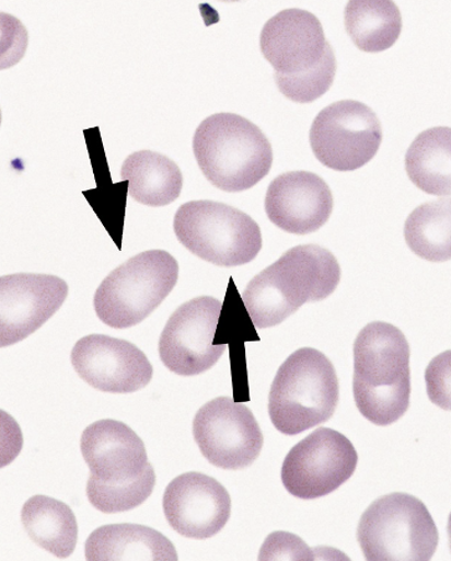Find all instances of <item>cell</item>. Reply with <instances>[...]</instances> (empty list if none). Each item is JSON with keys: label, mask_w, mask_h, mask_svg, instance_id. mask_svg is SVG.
<instances>
[{"label": "cell", "mask_w": 451, "mask_h": 561, "mask_svg": "<svg viewBox=\"0 0 451 561\" xmlns=\"http://www.w3.org/2000/svg\"><path fill=\"white\" fill-rule=\"evenodd\" d=\"M340 276V265L331 251L317 245L296 247L250 280L243 304L256 329H269L303 305L331 296Z\"/></svg>", "instance_id": "cell-1"}, {"label": "cell", "mask_w": 451, "mask_h": 561, "mask_svg": "<svg viewBox=\"0 0 451 561\" xmlns=\"http://www.w3.org/2000/svg\"><path fill=\"white\" fill-rule=\"evenodd\" d=\"M409 344L389 323L372 322L354 344V398L361 415L389 426L407 413L410 400Z\"/></svg>", "instance_id": "cell-2"}, {"label": "cell", "mask_w": 451, "mask_h": 561, "mask_svg": "<svg viewBox=\"0 0 451 561\" xmlns=\"http://www.w3.org/2000/svg\"><path fill=\"white\" fill-rule=\"evenodd\" d=\"M193 148L204 175L223 192L252 188L274 163L267 137L248 119L234 114L204 119L196 129Z\"/></svg>", "instance_id": "cell-3"}, {"label": "cell", "mask_w": 451, "mask_h": 561, "mask_svg": "<svg viewBox=\"0 0 451 561\" xmlns=\"http://www.w3.org/2000/svg\"><path fill=\"white\" fill-rule=\"evenodd\" d=\"M337 404L333 363L316 350L303 348L291 354L277 371L268 411L279 433L294 436L326 423Z\"/></svg>", "instance_id": "cell-4"}, {"label": "cell", "mask_w": 451, "mask_h": 561, "mask_svg": "<svg viewBox=\"0 0 451 561\" xmlns=\"http://www.w3.org/2000/svg\"><path fill=\"white\" fill-rule=\"evenodd\" d=\"M177 277V261L169 252L144 251L102 280L93 299L97 317L112 329H130L163 304Z\"/></svg>", "instance_id": "cell-5"}, {"label": "cell", "mask_w": 451, "mask_h": 561, "mask_svg": "<svg viewBox=\"0 0 451 561\" xmlns=\"http://www.w3.org/2000/svg\"><path fill=\"white\" fill-rule=\"evenodd\" d=\"M357 539L371 561H425L433 558L438 529L425 503L410 494L375 500L362 514Z\"/></svg>", "instance_id": "cell-6"}, {"label": "cell", "mask_w": 451, "mask_h": 561, "mask_svg": "<svg viewBox=\"0 0 451 561\" xmlns=\"http://www.w3.org/2000/svg\"><path fill=\"white\" fill-rule=\"evenodd\" d=\"M174 231L194 255L218 266L248 264L262 249L258 224L246 213L218 202L182 205L175 215Z\"/></svg>", "instance_id": "cell-7"}, {"label": "cell", "mask_w": 451, "mask_h": 561, "mask_svg": "<svg viewBox=\"0 0 451 561\" xmlns=\"http://www.w3.org/2000/svg\"><path fill=\"white\" fill-rule=\"evenodd\" d=\"M382 127L374 112L357 101H338L315 117L310 146L317 161L337 172H351L378 154Z\"/></svg>", "instance_id": "cell-8"}, {"label": "cell", "mask_w": 451, "mask_h": 561, "mask_svg": "<svg viewBox=\"0 0 451 561\" xmlns=\"http://www.w3.org/2000/svg\"><path fill=\"white\" fill-rule=\"evenodd\" d=\"M357 462L349 438L333 428H317L291 448L281 467V482L299 500L321 499L349 481Z\"/></svg>", "instance_id": "cell-9"}, {"label": "cell", "mask_w": 451, "mask_h": 561, "mask_svg": "<svg viewBox=\"0 0 451 561\" xmlns=\"http://www.w3.org/2000/svg\"><path fill=\"white\" fill-rule=\"evenodd\" d=\"M222 304L204 296L177 308L169 318L159 340V355L164 366L177 376H199L211 369L228 348L215 345Z\"/></svg>", "instance_id": "cell-10"}, {"label": "cell", "mask_w": 451, "mask_h": 561, "mask_svg": "<svg viewBox=\"0 0 451 561\" xmlns=\"http://www.w3.org/2000/svg\"><path fill=\"white\" fill-rule=\"evenodd\" d=\"M194 437L201 454L222 470H241L257 460L263 434L252 411L231 398L205 404L194 419Z\"/></svg>", "instance_id": "cell-11"}, {"label": "cell", "mask_w": 451, "mask_h": 561, "mask_svg": "<svg viewBox=\"0 0 451 561\" xmlns=\"http://www.w3.org/2000/svg\"><path fill=\"white\" fill-rule=\"evenodd\" d=\"M71 363L89 386L113 394L136 392L153 378L152 364L142 351L103 334L83 336L74 344Z\"/></svg>", "instance_id": "cell-12"}, {"label": "cell", "mask_w": 451, "mask_h": 561, "mask_svg": "<svg viewBox=\"0 0 451 561\" xmlns=\"http://www.w3.org/2000/svg\"><path fill=\"white\" fill-rule=\"evenodd\" d=\"M69 287L60 277L15 274L0 278V345L22 342L60 310Z\"/></svg>", "instance_id": "cell-13"}, {"label": "cell", "mask_w": 451, "mask_h": 561, "mask_svg": "<svg viewBox=\"0 0 451 561\" xmlns=\"http://www.w3.org/2000/svg\"><path fill=\"white\" fill-rule=\"evenodd\" d=\"M169 525L190 539H209L223 529L231 516L230 494L212 477L189 472L169 483L163 497Z\"/></svg>", "instance_id": "cell-14"}, {"label": "cell", "mask_w": 451, "mask_h": 561, "mask_svg": "<svg viewBox=\"0 0 451 561\" xmlns=\"http://www.w3.org/2000/svg\"><path fill=\"white\" fill-rule=\"evenodd\" d=\"M331 49L321 21L302 9L278 13L261 34V50L280 77H299L316 69Z\"/></svg>", "instance_id": "cell-15"}, {"label": "cell", "mask_w": 451, "mask_h": 561, "mask_svg": "<svg viewBox=\"0 0 451 561\" xmlns=\"http://www.w3.org/2000/svg\"><path fill=\"white\" fill-rule=\"evenodd\" d=\"M334 199L323 178L310 172H289L268 186L266 213L281 230L297 236L317 231L333 213Z\"/></svg>", "instance_id": "cell-16"}, {"label": "cell", "mask_w": 451, "mask_h": 561, "mask_svg": "<svg viewBox=\"0 0 451 561\" xmlns=\"http://www.w3.org/2000/svg\"><path fill=\"white\" fill-rule=\"evenodd\" d=\"M81 453L91 476L111 484L137 479L149 463L142 439L126 424L111 419L84 430Z\"/></svg>", "instance_id": "cell-17"}, {"label": "cell", "mask_w": 451, "mask_h": 561, "mask_svg": "<svg viewBox=\"0 0 451 561\" xmlns=\"http://www.w3.org/2000/svg\"><path fill=\"white\" fill-rule=\"evenodd\" d=\"M88 560L176 561L172 541L152 528L139 525H109L92 533L84 546Z\"/></svg>", "instance_id": "cell-18"}, {"label": "cell", "mask_w": 451, "mask_h": 561, "mask_svg": "<svg viewBox=\"0 0 451 561\" xmlns=\"http://www.w3.org/2000/svg\"><path fill=\"white\" fill-rule=\"evenodd\" d=\"M122 181L128 182V194L148 207H165L178 198L183 174L163 154L140 151L130 154L120 170Z\"/></svg>", "instance_id": "cell-19"}, {"label": "cell", "mask_w": 451, "mask_h": 561, "mask_svg": "<svg viewBox=\"0 0 451 561\" xmlns=\"http://www.w3.org/2000/svg\"><path fill=\"white\" fill-rule=\"evenodd\" d=\"M22 523L34 543L56 558H69L77 548V517L63 502L35 495L24 504Z\"/></svg>", "instance_id": "cell-20"}, {"label": "cell", "mask_w": 451, "mask_h": 561, "mask_svg": "<svg viewBox=\"0 0 451 561\" xmlns=\"http://www.w3.org/2000/svg\"><path fill=\"white\" fill-rule=\"evenodd\" d=\"M406 171L418 188L430 195L451 194V128L421 133L406 154Z\"/></svg>", "instance_id": "cell-21"}, {"label": "cell", "mask_w": 451, "mask_h": 561, "mask_svg": "<svg viewBox=\"0 0 451 561\" xmlns=\"http://www.w3.org/2000/svg\"><path fill=\"white\" fill-rule=\"evenodd\" d=\"M345 26L357 48L366 53H380L397 42L402 16L393 2L359 0L346 5Z\"/></svg>", "instance_id": "cell-22"}, {"label": "cell", "mask_w": 451, "mask_h": 561, "mask_svg": "<svg viewBox=\"0 0 451 561\" xmlns=\"http://www.w3.org/2000/svg\"><path fill=\"white\" fill-rule=\"evenodd\" d=\"M407 245L430 263L451 260V198L420 205L404 224Z\"/></svg>", "instance_id": "cell-23"}, {"label": "cell", "mask_w": 451, "mask_h": 561, "mask_svg": "<svg viewBox=\"0 0 451 561\" xmlns=\"http://www.w3.org/2000/svg\"><path fill=\"white\" fill-rule=\"evenodd\" d=\"M155 472L148 463L146 471L126 483H106L90 476L88 497L93 507L102 513L113 514L135 510L153 493Z\"/></svg>", "instance_id": "cell-24"}, {"label": "cell", "mask_w": 451, "mask_h": 561, "mask_svg": "<svg viewBox=\"0 0 451 561\" xmlns=\"http://www.w3.org/2000/svg\"><path fill=\"white\" fill-rule=\"evenodd\" d=\"M336 72V59L333 48L327 51L324 61L312 71L299 77L275 75L277 87L286 98L299 104H309L332 88Z\"/></svg>", "instance_id": "cell-25"}, {"label": "cell", "mask_w": 451, "mask_h": 561, "mask_svg": "<svg viewBox=\"0 0 451 561\" xmlns=\"http://www.w3.org/2000/svg\"><path fill=\"white\" fill-rule=\"evenodd\" d=\"M428 398L440 409L451 411V351L437 355L426 370Z\"/></svg>", "instance_id": "cell-26"}, {"label": "cell", "mask_w": 451, "mask_h": 561, "mask_svg": "<svg viewBox=\"0 0 451 561\" xmlns=\"http://www.w3.org/2000/svg\"><path fill=\"white\" fill-rule=\"evenodd\" d=\"M259 560H314V557L302 539L279 531L267 538Z\"/></svg>", "instance_id": "cell-27"}, {"label": "cell", "mask_w": 451, "mask_h": 561, "mask_svg": "<svg viewBox=\"0 0 451 561\" xmlns=\"http://www.w3.org/2000/svg\"><path fill=\"white\" fill-rule=\"evenodd\" d=\"M448 536H449V545H450V549H451V513H450V517L448 520Z\"/></svg>", "instance_id": "cell-28"}]
</instances>
